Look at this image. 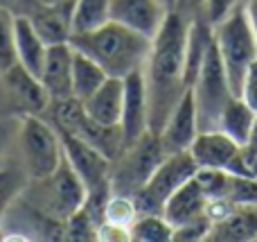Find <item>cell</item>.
Instances as JSON below:
<instances>
[{"label":"cell","mask_w":257,"mask_h":242,"mask_svg":"<svg viewBox=\"0 0 257 242\" xmlns=\"http://www.w3.org/2000/svg\"><path fill=\"white\" fill-rule=\"evenodd\" d=\"M41 3H54V0H41Z\"/></svg>","instance_id":"obj_38"},{"label":"cell","mask_w":257,"mask_h":242,"mask_svg":"<svg viewBox=\"0 0 257 242\" xmlns=\"http://www.w3.org/2000/svg\"><path fill=\"white\" fill-rule=\"evenodd\" d=\"M214 41H217L219 54L226 66V75L235 95H241L246 70L257 59V36L248 21L246 9L237 7L228 18L214 25Z\"/></svg>","instance_id":"obj_4"},{"label":"cell","mask_w":257,"mask_h":242,"mask_svg":"<svg viewBox=\"0 0 257 242\" xmlns=\"http://www.w3.org/2000/svg\"><path fill=\"white\" fill-rule=\"evenodd\" d=\"M120 127L124 131L126 147L149 131V98H147V82L142 70L124 77V104H122Z\"/></svg>","instance_id":"obj_13"},{"label":"cell","mask_w":257,"mask_h":242,"mask_svg":"<svg viewBox=\"0 0 257 242\" xmlns=\"http://www.w3.org/2000/svg\"><path fill=\"white\" fill-rule=\"evenodd\" d=\"M5 84H7L9 93H14V98L21 100V104L27 109V111H43L48 109V104L52 102L45 91L41 77L32 75L25 66L21 63H14L5 70Z\"/></svg>","instance_id":"obj_19"},{"label":"cell","mask_w":257,"mask_h":242,"mask_svg":"<svg viewBox=\"0 0 257 242\" xmlns=\"http://www.w3.org/2000/svg\"><path fill=\"white\" fill-rule=\"evenodd\" d=\"M239 98H244V102L257 111V59L250 63L248 70H246V77H244V84H241V95H239Z\"/></svg>","instance_id":"obj_31"},{"label":"cell","mask_w":257,"mask_h":242,"mask_svg":"<svg viewBox=\"0 0 257 242\" xmlns=\"http://www.w3.org/2000/svg\"><path fill=\"white\" fill-rule=\"evenodd\" d=\"M72 57H75V50L70 43L48 45L39 77L52 102L72 98Z\"/></svg>","instance_id":"obj_15"},{"label":"cell","mask_w":257,"mask_h":242,"mask_svg":"<svg viewBox=\"0 0 257 242\" xmlns=\"http://www.w3.org/2000/svg\"><path fill=\"white\" fill-rule=\"evenodd\" d=\"M54 118H57L59 127L70 134H75L77 138L86 140L88 145H93L95 149L104 154L106 158H120L122 152L126 149L124 131L120 125H99L93 118H88V113L84 111V104L77 98H66V100H54Z\"/></svg>","instance_id":"obj_7"},{"label":"cell","mask_w":257,"mask_h":242,"mask_svg":"<svg viewBox=\"0 0 257 242\" xmlns=\"http://www.w3.org/2000/svg\"><path fill=\"white\" fill-rule=\"evenodd\" d=\"M248 143H255L257 145V116H255V122H253V131H250V140Z\"/></svg>","instance_id":"obj_36"},{"label":"cell","mask_w":257,"mask_h":242,"mask_svg":"<svg viewBox=\"0 0 257 242\" xmlns=\"http://www.w3.org/2000/svg\"><path fill=\"white\" fill-rule=\"evenodd\" d=\"M228 172L237 177H257V145L255 143H244L239 145L237 154L232 156Z\"/></svg>","instance_id":"obj_27"},{"label":"cell","mask_w":257,"mask_h":242,"mask_svg":"<svg viewBox=\"0 0 257 242\" xmlns=\"http://www.w3.org/2000/svg\"><path fill=\"white\" fill-rule=\"evenodd\" d=\"M239 143L221 129H203L190 145V154L199 168H221L228 170Z\"/></svg>","instance_id":"obj_17"},{"label":"cell","mask_w":257,"mask_h":242,"mask_svg":"<svg viewBox=\"0 0 257 242\" xmlns=\"http://www.w3.org/2000/svg\"><path fill=\"white\" fill-rule=\"evenodd\" d=\"M205 240H214V242L257 240V206H235L226 217L212 222Z\"/></svg>","instance_id":"obj_20"},{"label":"cell","mask_w":257,"mask_h":242,"mask_svg":"<svg viewBox=\"0 0 257 242\" xmlns=\"http://www.w3.org/2000/svg\"><path fill=\"white\" fill-rule=\"evenodd\" d=\"M192 91H194L196 113H199V129H219L221 111L235 93H232L230 82H228L226 66H223V59L219 54L217 41H212V45H210L205 61L199 70V77L192 84Z\"/></svg>","instance_id":"obj_6"},{"label":"cell","mask_w":257,"mask_h":242,"mask_svg":"<svg viewBox=\"0 0 257 242\" xmlns=\"http://www.w3.org/2000/svg\"><path fill=\"white\" fill-rule=\"evenodd\" d=\"M14 3H18V5H21V7H27V9H32V7H34V5H39L41 0H14Z\"/></svg>","instance_id":"obj_35"},{"label":"cell","mask_w":257,"mask_h":242,"mask_svg":"<svg viewBox=\"0 0 257 242\" xmlns=\"http://www.w3.org/2000/svg\"><path fill=\"white\" fill-rule=\"evenodd\" d=\"M167 152L163 147L160 136L149 129L140 140H136L122 152L120 166L111 172V190L117 195L133 197L147 184L151 172L160 166Z\"/></svg>","instance_id":"obj_8"},{"label":"cell","mask_w":257,"mask_h":242,"mask_svg":"<svg viewBox=\"0 0 257 242\" xmlns=\"http://www.w3.org/2000/svg\"><path fill=\"white\" fill-rule=\"evenodd\" d=\"M176 12H181L185 18H194L203 12V0H176Z\"/></svg>","instance_id":"obj_33"},{"label":"cell","mask_w":257,"mask_h":242,"mask_svg":"<svg viewBox=\"0 0 257 242\" xmlns=\"http://www.w3.org/2000/svg\"><path fill=\"white\" fill-rule=\"evenodd\" d=\"M235 206H257V177H232V188L228 195Z\"/></svg>","instance_id":"obj_28"},{"label":"cell","mask_w":257,"mask_h":242,"mask_svg":"<svg viewBox=\"0 0 257 242\" xmlns=\"http://www.w3.org/2000/svg\"><path fill=\"white\" fill-rule=\"evenodd\" d=\"M244 9H246V14H248V21H250V25H253L255 36H257V0H248Z\"/></svg>","instance_id":"obj_34"},{"label":"cell","mask_w":257,"mask_h":242,"mask_svg":"<svg viewBox=\"0 0 257 242\" xmlns=\"http://www.w3.org/2000/svg\"><path fill=\"white\" fill-rule=\"evenodd\" d=\"M190 18L169 9L163 27L151 39V52L147 59L145 82L149 98V129L160 134L169 113L187 91L185 84V43Z\"/></svg>","instance_id":"obj_1"},{"label":"cell","mask_w":257,"mask_h":242,"mask_svg":"<svg viewBox=\"0 0 257 242\" xmlns=\"http://www.w3.org/2000/svg\"><path fill=\"white\" fill-rule=\"evenodd\" d=\"M257 111L253 107L244 102V98L232 95L228 100V104L223 107L221 118H219V129L226 131L230 138H235L239 145L248 143L250 140V131H253V122H255Z\"/></svg>","instance_id":"obj_22"},{"label":"cell","mask_w":257,"mask_h":242,"mask_svg":"<svg viewBox=\"0 0 257 242\" xmlns=\"http://www.w3.org/2000/svg\"><path fill=\"white\" fill-rule=\"evenodd\" d=\"M45 52L48 45L34 30L30 16H18L16 18V59L21 66H25L32 75L39 77L41 68L45 61Z\"/></svg>","instance_id":"obj_21"},{"label":"cell","mask_w":257,"mask_h":242,"mask_svg":"<svg viewBox=\"0 0 257 242\" xmlns=\"http://www.w3.org/2000/svg\"><path fill=\"white\" fill-rule=\"evenodd\" d=\"M174 235V226L156 213H138L128 226V240L138 242H167Z\"/></svg>","instance_id":"obj_25"},{"label":"cell","mask_w":257,"mask_h":242,"mask_svg":"<svg viewBox=\"0 0 257 242\" xmlns=\"http://www.w3.org/2000/svg\"><path fill=\"white\" fill-rule=\"evenodd\" d=\"M72 12H75V0L39 3L30 9V21L45 45L68 43L72 36Z\"/></svg>","instance_id":"obj_14"},{"label":"cell","mask_w":257,"mask_h":242,"mask_svg":"<svg viewBox=\"0 0 257 242\" xmlns=\"http://www.w3.org/2000/svg\"><path fill=\"white\" fill-rule=\"evenodd\" d=\"M81 104H84V111L88 113V118H93L99 125H120L122 104H124V79L106 77V82Z\"/></svg>","instance_id":"obj_18"},{"label":"cell","mask_w":257,"mask_h":242,"mask_svg":"<svg viewBox=\"0 0 257 242\" xmlns=\"http://www.w3.org/2000/svg\"><path fill=\"white\" fill-rule=\"evenodd\" d=\"M199 166L192 158L190 149L185 152H172L160 161V166L151 172L147 184L133 195L138 213H156L163 215V208L167 199L181 188L185 181H190L196 175Z\"/></svg>","instance_id":"obj_5"},{"label":"cell","mask_w":257,"mask_h":242,"mask_svg":"<svg viewBox=\"0 0 257 242\" xmlns=\"http://www.w3.org/2000/svg\"><path fill=\"white\" fill-rule=\"evenodd\" d=\"M88 197V188L72 166L63 158L61 166L45 179H34V186L27 190V199L39 215H45L54 222H68Z\"/></svg>","instance_id":"obj_3"},{"label":"cell","mask_w":257,"mask_h":242,"mask_svg":"<svg viewBox=\"0 0 257 242\" xmlns=\"http://www.w3.org/2000/svg\"><path fill=\"white\" fill-rule=\"evenodd\" d=\"M169 7L163 0H111V21L154 39L163 27Z\"/></svg>","instance_id":"obj_12"},{"label":"cell","mask_w":257,"mask_h":242,"mask_svg":"<svg viewBox=\"0 0 257 242\" xmlns=\"http://www.w3.org/2000/svg\"><path fill=\"white\" fill-rule=\"evenodd\" d=\"M210 226H212V220L208 215L201 217L196 222H190V224H183L178 229H174V235L172 240H181V242H187V240H205L210 233Z\"/></svg>","instance_id":"obj_29"},{"label":"cell","mask_w":257,"mask_h":242,"mask_svg":"<svg viewBox=\"0 0 257 242\" xmlns=\"http://www.w3.org/2000/svg\"><path fill=\"white\" fill-rule=\"evenodd\" d=\"M237 9V0H203V16L210 23L219 25L223 18H228Z\"/></svg>","instance_id":"obj_30"},{"label":"cell","mask_w":257,"mask_h":242,"mask_svg":"<svg viewBox=\"0 0 257 242\" xmlns=\"http://www.w3.org/2000/svg\"><path fill=\"white\" fill-rule=\"evenodd\" d=\"M163 3H165V5H167V7H169V9H174V7H176V0H163Z\"/></svg>","instance_id":"obj_37"},{"label":"cell","mask_w":257,"mask_h":242,"mask_svg":"<svg viewBox=\"0 0 257 242\" xmlns=\"http://www.w3.org/2000/svg\"><path fill=\"white\" fill-rule=\"evenodd\" d=\"M16 61V18L5 5H0V70L5 72Z\"/></svg>","instance_id":"obj_26"},{"label":"cell","mask_w":257,"mask_h":242,"mask_svg":"<svg viewBox=\"0 0 257 242\" xmlns=\"http://www.w3.org/2000/svg\"><path fill=\"white\" fill-rule=\"evenodd\" d=\"M106 77L108 75L97 61H93L84 52L75 50V57H72V98L84 102L106 82Z\"/></svg>","instance_id":"obj_23"},{"label":"cell","mask_w":257,"mask_h":242,"mask_svg":"<svg viewBox=\"0 0 257 242\" xmlns=\"http://www.w3.org/2000/svg\"><path fill=\"white\" fill-rule=\"evenodd\" d=\"M68 43L84 52L104 68L108 77H120L142 70L151 52V39L128 30L115 21L104 23L102 27L86 34H72Z\"/></svg>","instance_id":"obj_2"},{"label":"cell","mask_w":257,"mask_h":242,"mask_svg":"<svg viewBox=\"0 0 257 242\" xmlns=\"http://www.w3.org/2000/svg\"><path fill=\"white\" fill-rule=\"evenodd\" d=\"M199 113H196V100L194 91L187 89L183 93V98L178 100V104L174 107V111L169 113L167 122L160 129V140L167 154L172 152H185L190 149V145L194 143L196 134H199Z\"/></svg>","instance_id":"obj_11"},{"label":"cell","mask_w":257,"mask_h":242,"mask_svg":"<svg viewBox=\"0 0 257 242\" xmlns=\"http://www.w3.org/2000/svg\"><path fill=\"white\" fill-rule=\"evenodd\" d=\"M12 190H14V181L7 172H0V217L3 213L7 211L9 206V197H12Z\"/></svg>","instance_id":"obj_32"},{"label":"cell","mask_w":257,"mask_h":242,"mask_svg":"<svg viewBox=\"0 0 257 242\" xmlns=\"http://www.w3.org/2000/svg\"><path fill=\"white\" fill-rule=\"evenodd\" d=\"M111 21V0H75L72 34H86Z\"/></svg>","instance_id":"obj_24"},{"label":"cell","mask_w":257,"mask_h":242,"mask_svg":"<svg viewBox=\"0 0 257 242\" xmlns=\"http://www.w3.org/2000/svg\"><path fill=\"white\" fill-rule=\"evenodd\" d=\"M21 145L32 179L50 177L63 161L61 138L36 116H25L21 125Z\"/></svg>","instance_id":"obj_9"},{"label":"cell","mask_w":257,"mask_h":242,"mask_svg":"<svg viewBox=\"0 0 257 242\" xmlns=\"http://www.w3.org/2000/svg\"><path fill=\"white\" fill-rule=\"evenodd\" d=\"M208 195L203 193L196 177H192L167 199V204L163 208V217L174 229H178V226L190 224V222H196L208 215Z\"/></svg>","instance_id":"obj_16"},{"label":"cell","mask_w":257,"mask_h":242,"mask_svg":"<svg viewBox=\"0 0 257 242\" xmlns=\"http://www.w3.org/2000/svg\"><path fill=\"white\" fill-rule=\"evenodd\" d=\"M59 138H61L63 158L81 177L88 193L111 184V158H106L99 149H95L93 145L77 138L75 134L61 129V127H59Z\"/></svg>","instance_id":"obj_10"}]
</instances>
